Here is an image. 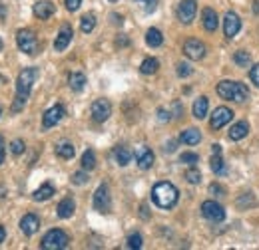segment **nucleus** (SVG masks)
<instances>
[{"instance_id":"1","label":"nucleus","mask_w":259,"mask_h":250,"mask_svg":"<svg viewBox=\"0 0 259 250\" xmlns=\"http://www.w3.org/2000/svg\"><path fill=\"white\" fill-rule=\"evenodd\" d=\"M178 189L174 187L171 183H158L156 187L152 189V201L160 207V209H171L176 203H178Z\"/></svg>"},{"instance_id":"2","label":"nucleus","mask_w":259,"mask_h":250,"mask_svg":"<svg viewBox=\"0 0 259 250\" xmlns=\"http://www.w3.org/2000/svg\"><path fill=\"white\" fill-rule=\"evenodd\" d=\"M215 92L220 97H224V99H229V101H245L247 97H249V90H247V86L245 84H239V82H229V80H224V82H220L218 84V88H215Z\"/></svg>"},{"instance_id":"3","label":"nucleus","mask_w":259,"mask_h":250,"mask_svg":"<svg viewBox=\"0 0 259 250\" xmlns=\"http://www.w3.org/2000/svg\"><path fill=\"white\" fill-rule=\"evenodd\" d=\"M36 78H38V70H36V68H26V70H22L20 76H18V80H16V95L28 99Z\"/></svg>"},{"instance_id":"4","label":"nucleus","mask_w":259,"mask_h":250,"mask_svg":"<svg viewBox=\"0 0 259 250\" xmlns=\"http://www.w3.org/2000/svg\"><path fill=\"white\" fill-rule=\"evenodd\" d=\"M68 242H70V238H68V234H66L64 230L54 228V230H48V232L44 234L40 246L44 250H62L68 246Z\"/></svg>"},{"instance_id":"5","label":"nucleus","mask_w":259,"mask_h":250,"mask_svg":"<svg viewBox=\"0 0 259 250\" xmlns=\"http://www.w3.org/2000/svg\"><path fill=\"white\" fill-rule=\"evenodd\" d=\"M16 44L28 56H34L38 52V38L30 28H22V30L16 32Z\"/></svg>"},{"instance_id":"6","label":"nucleus","mask_w":259,"mask_h":250,"mask_svg":"<svg viewBox=\"0 0 259 250\" xmlns=\"http://www.w3.org/2000/svg\"><path fill=\"white\" fill-rule=\"evenodd\" d=\"M201 215L207 220H211V222H222V220L226 219L224 207L218 205L215 201H205V203L201 205Z\"/></svg>"},{"instance_id":"7","label":"nucleus","mask_w":259,"mask_h":250,"mask_svg":"<svg viewBox=\"0 0 259 250\" xmlns=\"http://www.w3.org/2000/svg\"><path fill=\"white\" fill-rule=\"evenodd\" d=\"M94 209L100 213H110L112 209V199H110V189L106 185H100L94 193Z\"/></svg>"},{"instance_id":"8","label":"nucleus","mask_w":259,"mask_h":250,"mask_svg":"<svg viewBox=\"0 0 259 250\" xmlns=\"http://www.w3.org/2000/svg\"><path fill=\"white\" fill-rule=\"evenodd\" d=\"M92 119L98 121V123H104L110 115H112V105H110V101L108 99H96L94 103H92Z\"/></svg>"},{"instance_id":"9","label":"nucleus","mask_w":259,"mask_h":250,"mask_svg":"<svg viewBox=\"0 0 259 250\" xmlns=\"http://www.w3.org/2000/svg\"><path fill=\"white\" fill-rule=\"evenodd\" d=\"M195 12H197V2L195 0H182L180 6H178V18L184 24H190L194 20Z\"/></svg>"},{"instance_id":"10","label":"nucleus","mask_w":259,"mask_h":250,"mask_svg":"<svg viewBox=\"0 0 259 250\" xmlns=\"http://www.w3.org/2000/svg\"><path fill=\"white\" fill-rule=\"evenodd\" d=\"M66 115V109L62 105H54V107H50L44 115H42V127L44 129H50V127H54L56 123H60V119Z\"/></svg>"},{"instance_id":"11","label":"nucleus","mask_w":259,"mask_h":250,"mask_svg":"<svg viewBox=\"0 0 259 250\" xmlns=\"http://www.w3.org/2000/svg\"><path fill=\"white\" fill-rule=\"evenodd\" d=\"M184 54L190 58V60H201L203 56H205V46L199 42V40H188L186 44H184Z\"/></svg>"},{"instance_id":"12","label":"nucleus","mask_w":259,"mask_h":250,"mask_svg":"<svg viewBox=\"0 0 259 250\" xmlns=\"http://www.w3.org/2000/svg\"><path fill=\"white\" fill-rule=\"evenodd\" d=\"M134 157H136V163H138V167L140 169H150L152 165H154V153H152V149L150 147H138L136 149V153H134Z\"/></svg>"},{"instance_id":"13","label":"nucleus","mask_w":259,"mask_h":250,"mask_svg":"<svg viewBox=\"0 0 259 250\" xmlns=\"http://www.w3.org/2000/svg\"><path fill=\"white\" fill-rule=\"evenodd\" d=\"M231 117H233V111L229 109V107H218L215 111H213V115H211V127L213 129H220V127H224L226 123L231 121Z\"/></svg>"},{"instance_id":"14","label":"nucleus","mask_w":259,"mask_h":250,"mask_svg":"<svg viewBox=\"0 0 259 250\" xmlns=\"http://www.w3.org/2000/svg\"><path fill=\"white\" fill-rule=\"evenodd\" d=\"M241 28V20L235 12H227L226 18H224V32H226L227 38H233Z\"/></svg>"},{"instance_id":"15","label":"nucleus","mask_w":259,"mask_h":250,"mask_svg":"<svg viewBox=\"0 0 259 250\" xmlns=\"http://www.w3.org/2000/svg\"><path fill=\"white\" fill-rule=\"evenodd\" d=\"M54 12H56V6L50 0H40V2L34 4V16L40 18V20H48Z\"/></svg>"},{"instance_id":"16","label":"nucleus","mask_w":259,"mask_h":250,"mask_svg":"<svg viewBox=\"0 0 259 250\" xmlns=\"http://www.w3.org/2000/svg\"><path fill=\"white\" fill-rule=\"evenodd\" d=\"M72 28L68 26V24H64L62 28H60V32H58V36H56V40H54V48H56V52H64L66 48H68V44L72 42Z\"/></svg>"},{"instance_id":"17","label":"nucleus","mask_w":259,"mask_h":250,"mask_svg":"<svg viewBox=\"0 0 259 250\" xmlns=\"http://www.w3.org/2000/svg\"><path fill=\"white\" fill-rule=\"evenodd\" d=\"M40 228V220H38V217L36 215H24L22 217V220H20V230L26 234V236H32L34 232Z\"/></svg>"},{"instance_id":"18","label":"nucleus","mask_w":259,"mask_h":250,"mask_svg":"<svg viewBox=\"0 0 259 250\" xmlns=\"http://www.w3.org/2000/svg\"><path fill=\"white\" fill-rule=\"evenodd\" d=\"M201 20H203V28H205L207 32L218 30V22H220V18H218V12H215L213 8H203Z\"/></svg>"},{"instance_id":"19","label":"nucleus","mask_w":259,"mask_h":250,"mask_svg":"<svg viewBox=\"0 0 259 250\" xmlns=\"http://www.w3.org/2000/svg\"><path fill=\"white\" fill-rule=\"evenodd\" d=\"M74 211H76V203L68 197V199H62L60 203H58V207H56V213H58V217L60 219H70L72 215H74Z\"/></svg>"},{"instance_id":"20","label":"nucleus","mask_w":259,"mask_h":250,"mask_svg":"<svg viewBox=\"0 0 259 250\" xmlns=\"http://www.w3.org/2000/svg\"><path fill=\"white\" fill-rule=\"evenodd\" d=\"M207 109H209V99L205 95L197 97L194 101V117L195 119H203L207 115Z\"/></svg>"},{"instance_id":"21","label":"nucleus","mask_w":259,"mask_h":250,"mask_svg":"<svg viewBox=\"0 0 259 250\" xmlns=\"http://www.w3.org/2000/svg\"><path fill=\"white\" fill-rule=\"evenodd\" d=\"M180 141H182V143H186V145H197V143L201 141V133H199V129H195V127H190V129L182 131V135H180Z\"/></svg>"},{"instance_id":"22","label":"nucleus","mask_w":259,"mask_h":250,"mask_svg":"<svg viewBox=\"0 0 259 250\" xmlns=\"http://www.w3.org/2000/svg\"><path fill=\"white\" fill-rule=\"evenodd\" d=\"M247 131H249V125H247V121H237V123L229 129V139L239 141V139H243V137L247 135Z\"/></svg>"},{"instance_id":"23","label":"nucleus","mask_w":259,"mask_h":250,"mask_svg":"<svg viewBox=\"0 0 259 250\" xmlns=\"http://www.w3.org/2000/svg\"><path fill=\"white\" fill-rule=\"evenodd\" d=\"M68 84H70V88H72L74 92H82L84 86H86V76H84L82 72H74V74H70Z\"/></svg>"},{"instance_id":"24","label":"nucleus","mask_w":259,"mask_h":250,"mask_svg":"<svg viewBox=\"0 0 259 250\" xmlns=\"http://www.w3.org/2000/svg\"><path fill=\"white\" fill-rule=\"evenodd\" d=\"M146 44H148L150 48H158V46H162L163 44L162 32L158 30V28H150V30L146 32Z\"/></svg>"},{"instance_id":"25","label":"nucleus","mask_w":259,"mask_h":250,"mask_svg":"<svg viewBox=\"0 0 259 250\" xmlns=\"http://www.w3.org/2000/svg\"><path fill=\"white\" fill-rule=\"evenodd\" d=\"M114 157H116V161H118L120 167H126L130 161H132V151H130L128 147H124V145H118L114 149Z\"/></svg>"},{"instance_id":"26","label":"nucleus","mask_w":259,"mask_h":250,"mask_svg":"<svg viewBox=\"0 0 259 250\" xmlns=\"http://www.w3.org/2000/svg\"><path fill=\"white\" fill-rule=\"evenodd\" d=\"M52 195H54V187H52L50 183H44L42 187L36 189V191H34L32 199H34V201H38V203H40V201H48V199H50Z\"/></svg>"},{"instance_id":"27","label":"nucleus","mask_w":259,"mask_h":250,"mask_svg":"<svg viewBox=\"0 0 259 250\" xmlns=\"http://www.w3.org/2000/svg\"><path fill=\"white\" fill-rule=\"evenodd\" d=\"M158 68H160V62L156 60V58H146L142 66H140V72L144 74V76H152V74H156L158 72Z\"/></svg>"},{"instance_id":"28","label":"nucleus","mask_w":259,"mask_h":250,"mask_svg":"<svg viewBox=\"0 0 259 250\" xmlns=\"http://www.w3.org/2000/svg\"><path fill=\"white\" fill-rule=\"evenodd\" d=\"M74 153H76V149H74V145L72 143H60L58 147H56V155L62 157V159H72L74 157Z\"/></svg>"},{"instance_id":"29","label":"nucleus","mask_w":259,"mask_h":250,"mask_svg":"<svg viewBox=\"0 0 259 250\" xmlns=\"http://www.w3.org/2000/svg\"><path fill=\"white\" fill-rule=\"evenodd\" d=\"M80 28H82L84 34H90V32L96 28V16H94V14H86V16H82Z\"/></svg>"},{"instance_id":"30","label":"nucleus","mask_w":259,"mask_h":250,"mask_svg":"<svg viewBox=\"0 0 259 250\" xmlns=\"http://www.w3.org/2000/svg\"><path fill=\"white\" fill-rule=\"evenodd\" d=\"M94 167H96V155H94V151H92V149H88V151L82 155V169L92 171Z\"/></svg>"},{"instance_id":"31","label":"nucleus","mask_w":259,"mask_h":250,"mask_svg":"<svg viewBox=\"0 0 259 250\" xmlns=\"http://www.w3.org/2000/svg\"><path fill=\"white\" fill-rule=\"evenodd\" d=\"M209 165H211V171H213L215 175H222V173H226V163H224L222 155H213V157H211Z\"/></svg>"},{"instance_id":"32","label":"nucleus","mask_w":259,"mask_h":250,"mask_svg":"<svg viewBox=\"0 0 259 250\" xmlns=\"http://www.w3.org/2000/svg\"><path fill=\"white\" fill-rule=\"evenodd\" d=\"M233 62L237 64L239 68H247V66H249V62H251V56H249V52L239 50V52L233 56Z\"/></svg>"},{"instance_id":"33","label":"nucleus","mask_w":259,"mask_h":250,"mask_svg":"<svg viewBox=\"0 0 259 250\" xmlns=\"http://www.w3.org/2000/svg\"><path fill=\"white\" fill-rule=\"evenodd\" d=\"M186 179H188V183L197 185V183L201 181V173H199L195 167H192V169H188V171H186Z\"/></svg>"},{"instance_id":"34","label":"nucleus","mask_w":259,"mask_h":250,"mask_svg":"<svg viewBox=\"0 0 259 250\" xmlns=\"http://www.w3.org/2000/svg\"><path fill=\"white\" fill-rule=\"evenodd\" d=\"M72 183H74V185H86V183H88V173H86V169L74 173V175H72Z\"/></svg>"},{"instance_id":"35","label":"nucleus","mask_w":259,"mask_h":250,"mask_svg":"<svg viewBox=\"0 0 259 250\" xmlns=\"http://www.w3.org/2000/svg\"><path fill=\"white\" fill-rule=\"evenodd\" d=\"M24 141H20V139H14L12 143H10V151H12V155H22L24 153Z\"/></svg>"},{"instance_id":"36","label":"nucleus","mask_w":259,"mask_h":250,"mask_svg":"<svg viewBox=\"0 0 259 250\" xmlns=\"http://www.w3.org/2000/svg\"><path fill=\"white\" fill-rule=\"evenodd\" d=\"M247 205H251V207L255 205V199H253V195H251V193H245V195L237 201V207H239V209H245Z\"/></svg>"},{"instance_id":"37","label":"nucleus","mask_w":259,"mask_h":250,"mask_svg":"<svg viewBox=\"0 0 259 250\" xmlns=\"http://www.w3.org/2000/svg\"><path fill=\"white\" fill-rule=\"evenodd\" d=\"M142 244H144V240L140 234H130L128 236V248H142Z\"/></svg>"},{"instance_id":"38","label":"nucleus","mask_w":259,"mask_h":250,"mask_svg":"<svg viewBox=\"0 0 259 250\" xmlns=\"http://www.w3.org/2000/svg\"><path fill=\"white\" fill-rule=\"evenodd\" d=\"M180 161H182V163H188V165H192V167H194L195 163L199 161V157L195 155V153H182Z\"/></svg>"},{"instance_id":"39","label":"nucleus","mask_w":259,"mask_h":250,"mask_svg":"<svg viewBox=\"0 0 259 250\" xmlns=\"http://www.w3.org/2000/svg\"><path fill=\"white\" fill-rule=\"evenodd\" d=\"M192 72H194V70H192L188 64H180V66H178V76H180V78H188V76H192Z\"/></svg>"},{"instance_id":"40","label":"nucleus","mask_w":259,"mask_h":250,"mask_svg":"<svg viewBox=\"0 0 259 250\" xmlns=\"http://www.w3.org/2000/svg\"><path fill=\"white\" fill-rule=\"evenodd\" d=\"M24 105H26V99L16 95V99H14V103H12V111H20Z\"/></svg>"},{"instance_id":"41","label":"nucleus","mask_w":259,"mask_h":250,"mask_svg":"<svg viewBox=\"0 0 259 250\" xmlns=\"http://www.w3.org/2000/svg\"><path fill=\"white\" fill-rule=\"evenodd\" d=\"M80 4H82V0H66V8L70 12H76L80 8Z\"/></svg>"},{"instance_id":"42","label":"nucleus","mask_w":259,"mask_h":250,"mask_svg":"<svg viewBox=\"0 0 259 250\" xmlns=\"http://www.w3.org/2000/svg\"><path fill=\"white\" fill-rule=\"evenodd\" d=\"M249 78H251V82H253V84H255V86L259 88V64L251 68V72H249Z\"/></svg>"},{"instance_id":"43","label":"nucleus","mask_w":259,"mask_h":250,"mask_svg":"<svg viewBox=\"0 0 259 250\" xmlns=\"http://www.w3.org/2000/svg\"><path fill=\"white\" fill-rule=\"evenodd\" d=\"M209 193L211 195H226V189L222 185H218V183H213V185H209Z\"/></svg>"},{"instance_id":"44","label":"nucleus","mask_w":259,"mask_h":250,"mask_svg":"<svg viewBox=\"0 0 259 250\" xmlns=\"http://www.w3.org/2000/svg\"><path fill=\"white\" fill-rule=\"evenodd\" d=\"M138 2H144L146 4V12H154L156 10V4H158V0H138Z\"/></svg>"},{"instance_id":"45","label":"nucleus","mask_w":259,"mask_h":250,"mask_svg":"<svg viewBox=\"0 0 259 250\" xmlns=\"http://www.w3.org/2000/svg\"><path fill=\"white\" fill-rule=\"evenodd\" d=\"M169 115H171V113H167L165 109H158V119H160V121H169Z\"/></svg>"},{"instance_id":"46","label":"nucleus","mask_w":259,"mask_h":250,"mask_svg":"<svg viewBox=\"0 0 259 250\" xmlns=\"http://www.w3.org/2000/svg\"><path fill=\"white\" fill-rule=\"evenodd\" d=\"M211 153H213V155H222V145H220V143H213V145H211Z\"/></svg>"},{"instance_id":"47","label":"nucleus","mask_w":259,"mask_h":250,"mask_svg":"<svg viewBox=\"0 0 259 250\" xmlns=\"http://www.w3.org/2000/svg\"><path fill=\"white\" fill-rule=\"evenodd\" d=\"M4 161V139H2V135H0V163Z\"/></svg>"},{"instance_id":"48","label":"nucleus","mask_w":259,"mask_h":250,"mask_svg":"<svg viewBox=\"0 0 259 250\" xmlns=\"http://www.w3.org/2000/svg\"><path fill=\"white\" fill-rule=\"evenodd\" d=\"M112 20H114V24H122L124 22V18L120 14H112Z\"/></svg>"},{"instance_id":"49","label":"nucleus","mask_w":259,"mask_h":250,"mask_svg":"<svg viewBox=\"0 0 259 250\" xmlns=\"http://www.w3.org/2000/svg\"><path fill=\"white\" fill-rule=\"evenodd\" d=\"M165 151H167V153H174V151H176V143H174V141H169V143H167V147H165Z\"/></svg>"},{"instance_id":"50","label":"nucleus","mask_w":259,"mask_h":250,"mask_svg":"<svg viewBox=\"0 0 259 250\" xmlns=\"http://www.w3.org/2000/svg\"><path fill=\"white\" fill-rule=\"evenodd\" d=\"M4 238H6V230H4V226L0 224V242H4Z\"/></svg>"},{"instance_id":"51","label":"nucleus","mask_w":259,"mask_h":250,"mask_svg":"<svg viewBox=\"0 0 259 250\" xmlns=\"http://www.w3.org/2000/svg\"><path fill=\"white\" fill-rule=\"evenodd\" d=\"M253 10H255V14H259V0L253 2Z\"/></svg>"},{"instance_id":"52","label":"nucleus","mask_w":259,"mask_h":250,"mask_svg":"<svg viewBox=\"0 0 259 250\" xmlns=\"http://www.w3.org/2000/svg\"><path fill=\"white\" fill-rule=\"evenodd\" d=\"M2 14H4V8H2V4H0V16H2Z\"/></svg>"},{"instance_id":"53","label":"nucleus","mask_w":259,"mask_h":250,"mask_svg":"<svg viewBox=\"0 0 259 250\" xmlns=\"http://www.w3.org/2000/svg\"><path fill=\"white\" fill-rule=\"evenodd\" d=\"M2 46H4V42H2V40H0V52H2Z\"/></svg>"},{"instance_id":"54","label":"nucleus","mask_w":259,"mask_h":250,"mask_svg":"<svg viewBox=\"0 0 259 250\" xmlns=\"http://www.w3.org/2000/svg\"><path fill=\"white\" fill-rule=\"evenodd\" d=\"M110 2H118V0H110Z\"/></svg>"},{"instance_id":"55","label":"nucleus","mask_w":259,"mask_h":250,"mask_svg":"<svg viewBox=\"0 0 259 250\" xmlns=\"http://www.w3.org/2000/svg\"><path fill=\"white\" fill-rule=\"evenodd\" d=\"M0 115H2V107H0Z\"/></svg>"}]
</instances>
